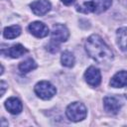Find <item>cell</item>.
I'll return each instance as SVG.
<instances>
[{"label":"cell","mask_w":127,"mask_h":127,"mask_svg":"<svg viewBox=\"0 0 127 127\" xmlns=\"http://www.w3.org/2000/svg\"><path fill=\"white\" fill-rule=\"evenodd\" d=\"M85 51L88 56L100 64H109L113 60V53L98 35H91L85 42Z\"/></svg>","instance_id":"cell-1"},{"label":"cell","mask_w":127,"mask_h":127,"mask_svg":"<svg viewBox=\"0 0 127 127\" xmlns=\"http://www.w3.org/2000/svg\"><path fill=\"white\" fill-rule=\"evenodd\" d=\"M112 4V0H85L76 6V11L80 13H96L106 11Z\"/></svg>","instance_id":"cell-2"},{"label":"cell","mask_w":127,"mask_h":127,"mask_svg":"<svg viewBox=\"0 0 127 127\" xmlns=\"http://www.w3.org/2000/svg\"><path fill=\"white\" fill-rule=\"evenodd\" d=\"M65 114L67 118L73 122H78L83 120L86 117L87 110L83 103L81 102H73L70 103L65 110Z\"/></svg>","instance_id":"cell-3"},{"label":"cell","mask_w":127,"mask_h":127,"mask_svg":"<svg viewBox=\"0 0 127 127\" xmlns=\"http://www.w3.org/2000/svg\"><path fill=\"white\" fill-rule=\"evenodd\" d=\"M57 92L56 87L49 81L43 80L35 85V93L42 99H51Z\"/></svg>","instance_id":"cell-4"},{"label":"cell","mask_w":127,"mask_h":127,"mask_svg":"<svg viewBox=\"0 0 127 127\" xmlns=\"http://www.w3.org/2000/svg\"><path fill=\"white\" fill-rule=\"evenodd\" d=\"M69 37V32L64 25L56 24L52 30V40L53 42L59 44L65 42Z\"/></svg>","instance_id":"cell-5"},{"label":"cell","mask_w":127,"mask_h":127,"mask_svg":"<svg viewBox=\"0 0 127 127\" xmlns=\"http://www.w3.org/2000/svg\"><path fill=\"white\" fill-rule=\"evenodd\" d=\"M84 78L89 85L98 86L101 82V73L97 67L89 66L84 73Z\"/></svg>","instance_id":"cell-6"},{"label":"cell","mask_w":127,"mask_h":127,"mask_svg":"<svg viewBox=\"0 0 127 127\" xmlns=\"http://www.w3.org/2000/svg\"><path fill=\"white\" fill-rule=\"evenodd\" d=\"M30 7L35 15L43 16L50 11L51 3L48 0H36L30 4Z\"/></svg>","instance_id":"cell-7"},{"label":"cell","mask_w":127,"mask_h":127,"mask_svg":"<svg viewBox=\"0 0 127 127\" xmlns=\"http://www.w3.org/2000/svg\"><path fill=\"white\" fill-rule=\"evenodd\" d=\"M29 31L37 38H44L49 35V28L43 22H33L29 25Z\"/></svg>","instance_id":"cell-8"},{"label":"cell","mask_w":127,"mask_h":127,"mask_svg":"<svg viewBox=\"0 0 127 127\" xmlns=\"http://www.w3.org/2000/svg\"><path fill=\"white\" fill-rule=\"evenodd\" d=\"M103 105L107 112L116 114L121 108V101L115 96H106L103 99Z\"/></svg>","instance_id":"cell-9"},{"label":"cell","mask_w":127,"mask_h":127,"mask_svg":"<svg viewBox=\"0 0 127 127\" xmlns=\"http://www.w3.org/2000/svg\"><path fill=\"white\" fill-rule=\"evenodd\" d=\"M110 85L115 88L127 86V71L120 70V71L116 72L110 80Z\"/></svg>","instance_id":"cell-10"},{"label":"cell","mask_w":127,"mask_h":127,"mask_svg":"<svg viewBox=\"0 0 127 127\" xmlns=\"http://www.w3.org/2000/svg\"><path fill=\"white\" fill-rule=\"evenodd\" d=\"M5 107L6 109L11 113V114H19L21 113L22 109H23V105L22 102L16 98V97H10L6 100L5 102Z\"/></svg>","instance_id":"cell-11"},{"label":"cell","mask_w":127,"mask_h":127,"mask_svg":"<svg viewBox=\"0 0 127 127\" xmlns=\"http://www.w3.org/2000/svg\"><path fill=\"white\" fill-rule=\"evenodd\" d=\"M117 44L121 51L127 52V28H120L117 30Z\"/></svg>","instance_id":"cell-12"},{"label":"cell","mask_w":127,"mask_h":127,"mask_svg":"<svg viewBox=\"0 0 127 127\" xmlns=\"http://www.w3.org/2000/svg\"><path fill=\"white\" fill-rule=\"evenodd\" d=\"M27 52H28V50L26 48H24V46H22L21 44H16V45L10 47L6 51V54H7V56H9L13 59H17V58H20L21 56L25 55Z\"/></svg>","instance_id":"cell-13"},{"label":"cell","mask_w":127,"mask_h":127,"mask_svg":"<svg viewBox=\"0 0 127 127\" xmlns=\"http://www.w3.org/2000/svg\"><path fill=\"white\" fill-rule=\"evenodd\" d=\"M21 34V27L18 25H13L10 27H6L3 32V36L6 39H15Z\"/></svg>","instance_id":"cell-14"},{"label":"cell","mask_w":127,"mask_h":127,"mask_svg":"<svg viewBox=\"0 0 127 127\" xmlns=\"http://www.w3.org/2000/svg\"><path fill=\"white\" fill-rule=\"evenodd\" d=\"M37 67V64L33 59H27L19 64V70L22 73H28L29 71L35 69Z\"/></svg>","instance_id":"cell-15"},{"label":"cell","mask_w":127,"mask_h":127,"mask_svg":"<svg viewBox=\"0 0 127 127\" xmlns=\"http://www.w3.org/2000/svg\"><path fill=\"white\" fill-rule=\"evenodd\" d=\"M74 57L73 55L68 52V51H64L63 54H62V57H61V62H62V64L64 66H66V67H71L73 64H74Z\"/></svg>","instance_id":"cell-16"},{"label":"cell","mask_w":127,"mask_h":127,"mask_svg":"<svg viewBox=\"0 0 127 127\" xmlns=\"http://www.w3.org/2000/svg\"><path fill=\"white\" fill-rule=\"evenodd\" d=\"M0 87H1V96H3V94L5 93V89L7 87V83L4 80H1L0 82Z\"/></svg>","instance_id":"cell-17"},{"label":"cell","mask_w":127,"mask_h":127,"mask_svg":"<svg viewBox=\"0 0 127 127\" xmlns=\"http://www.w3.org/2000/svg\"><path fill=\"white\" fill-rule=\"evenodd\" d=\"M62 2L64 4V5H70L74 2V0H62Z\"/></svg>","instance_id":"cell-18"},{"label":"cell","mask_w":127,"mask_h":127,"mask_svg":"<svg viewBox=\"0 0 127 127\" xmlns=\"http://www.w3.org/2000/svg\"><path fill=\"white\" fill-rule=\"evenodd\" d=\"M125 96H126V98H127V94H126V95H125Z\"/></svg>","instance_id":"cell-19"}]
</instances>
